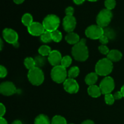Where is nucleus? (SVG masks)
I'll return each instance as SVG.
<instances>
[{
	"label": "nucleus",
	"instance_id": "cd10ccee",
	"mask_svg": "<svg viewBox=\"0 0 124 124\" xmlns=\"http://www.w3.org/2000/svg\"><path fill=\"white\" fill-rule=\"evenodd\" d=\"M71 62H72V59L71 57L69 56H65L62 59L61 65L66 69L71 65Z\"/></svg>",
	"mask_w": 124,
	"mask_h": 124
},
{
	"label": "nucleus",
	"instance_id": "c756f323",
	"mask_svg": "<svg viewBox=\"0 0 124 124\" xmlns=\"http://www.w3.org/2000/svg\"><path fill=\"white\" fill-rule=\"evenodd\" d=\"M104 5L107 9L111 10L116 7V0H105L104 2Z\"/></svg>",
	"mask_w": 124,
	"mask_h": 124
},
{
	"label": "nucleus",
	"instance_id": "ea45409f",
	"mask_svg": "<svg viewBox=\"0 0 124 124\" xmlns=\"http://www.w3.org/2000/svg\"><path fill=\"white\" fill-rule=\"evenodd\" d=\"M0 124H8V123L3 117H1V118H0Z\"/></svg>",
	"mask_w": 124,
	"mask_h": 124
},
{
	"label": "nucleus",
	"instance_id": "4468645a",
	"mask_svg": "<svg viewBox=\"0 0 124 124\" xmlns=\"http://www.w3.org/2000/svg\"><path fill=\"white\" fill-rule=\"evenodd\" d=\"M62 58L61 54L60 52L58 50H53L48 55V60L50 64L53 67L60 65L61 63Z\"/></svg>",
	"mask_w": 124,
	"mask_h": 124
},
{
	"label": "nucleus",
	"instance_id": "f3484780",
	"mask_svg": "<svg viewBox=\"0 0 124 124\" xmlns=\"http://www.w3.org/2000/svg\"><path fill=\"white\" fill-rule=\"evenodd\" d=\"M87 92H88V94L92 98H98L102 94L100 87L96 85L89 86L88 90H87Z\"/></svg>",
	"mask_w": 124,
	"mask_h": 124
},
{
	"label": "nucleus",
	"instance_id": "9b49d317",
	"mask_svg": "<svg viewBox=\"0 0 124 124\" xmlns=\"http://www.w3.org/2000/svg\"><path fill=\"white\" fill-rule=\"evenodd\" d=\"M64 88L67 93L70 94H75L78 92L79 86L75 79L68 78L63 84Z\"/></svg>",
	"mask_w": 124,
	"mask_h": 124
},
{
	"label": "nucleus",
	"instance_id": "a19ab883",
	"mask_svg": "<svg viewBox=\"0 0 124 124\" xmlns=\"http://www.w3.org/2000/svg\"><path fill=\"white\" fill-rule=\"evenodd\" d=\"M13 2H15L16 4H21L23 3L25 0H13Z\"/></svg>",
	"mask_w": 124,
	"mask_h": 124
},
{
	"label": "nucleus",
	"instance_id": "a18cd8bd",
	"mask_svg": "<svg viewBox=\"0 0 124 124\" xmlns=\"http://www.w3.org/2000/svg\"><path fill=\"white\" fill-rule=\"evenodd\" d=\"M88 1H90V2H95V1H98V0H87Z\"/></svg>",
	"mask_w": 124,
	"mask_h": 124
},
{
	"label": "nucleus",
	"instance_id": "79ce46f5",
	"mask_svg": "<svg viewBox=\"0 0 124 124\" xmlns=\"http://www.w3.org/2000/svg\"><path fill=\"white\" fill-rule=\"evenodd\" d=\"M12 124H23V123H22L21 121H19V120H16V121H13Z\"/></svg>",
	"mask_w": 124,
	"mask_h": 124
},
{
	"label": "nucleus",
	"instance_id": "c03bdc74",
	"mask_svg": "<svg viewBox=\"0 0 124 124\" xmlns=\"http://www.w3.org/2000/svg\"><path fill=\"white\" fill-rule=\"evenodd\" d=\"M1 41V43H0V44H1V47H1V50H2V46H3V42H2V39H1V41Z\"/></svg>",
	"mask_w": 124,
	"mask_h": 124
},
{
	"label": "nucleus",
	"instance_id": "e433bc0d",
	"mask_svg": "<svg viewBox=\"0 0 124 124\" xmlns=\"http://www.w3.org/2000/svg\"><path fill=\"white\" fill-rule=\"evenodd\" d=\"M6 107L2 104H0V115L1 117H3L4 115L6 113Z\"/></svg>",
	"mask_w": 124,
	"mask_h": 124
},
{
	"label": "nucleus",
	"instance_id": "a878e982",
	"mask_svg": "<svg viewBox=\"0 0 124 124\" xmlns=\"http://www.w3.org/2000/svg\"><path fill=\"white\" fill-rule=\"evenodd\" d=\"M51 124H67V123L66 119L64 117L56 115L53 117Z\"/></svg>",
	"mask_w": 124,
	"mask_h": 124
},
{
	"label": "nucleus",
	"instance_id": "37998d69",
	"mask_svg": "<svg viewBox=\"0 0 124 124\" xmlns=\"http://www.w3.org/2000/svg\"><path fill=\"white\" fill-rule=\"evenodd\" d=\"M121 93H122V95H123V97L124 98V85L123 86H122V88H121Z\"/></svg>",
	"mask_w": 124,
	"mask_h": 124
},
{
	"label": "nucleus",
	"instance_id": "c85d7f7f",
	"mask_svg": "<svg viewBox=\"0 0 124 124\" xmlns=\"http://www.w3.org/2000/svg\"><path fill=\"white\" fill-rule=\"evenodd\" d=\"M104 35H105L108 38V39H114L116 36L115 31L110 28H106L104 29Z\"/></svg>",
	"mask_w": 124,
	"mask_h": 124
},
{
	"label": "nucleus",
	"instance_id": "6e6552de",
	"mask_svg": "<svg viewBox=\"0 0 124 124\" xmlns=\"http://www.w3.org/2000/svg\"><path fill=\"white\" fill-rule=\"evenodd\" d=\"M115 81L110 76H106L104 78L100 83V87L102 94H107L111 93L115 89Z\"/></svg>",
	"mask_w": 124,
	"mask_h": 124
},
{
	"label": "nucleus",
	"instance_id": "4c0bfd02",
	"mask_svg": "<svg viewBox=\"0 0 124 124\" xmlns=\"http://www.w3.org/2000/svg\"><path fill=\"white\" fill-rule=\"evenodd\" d=\"M85 1V0H73V2H75L76 4L77 5H80L82 4V3H84V2Z\"/></svg>",
	"mask_w": 124,
	"mask_h": 124
},
{
	"label": "nucleus",
	"instance_id": "2eb2a0df",
	"mask_svg": "<svg viewBox=\"0 0 124 124\" xmlns=\"http://www.w3.org/2000/svg\"><path fill=\"white\" fill-rule=\"evenodd\" d=\"M122 54L117 50H110L107 54V58L111 62H118L122 59Z\"/></svg>",
	"mask_w": 124,
	"mask_h": 124
},
{
	"label": "nucleus",
	"instance_id": "f8f14e48",
	"mask_svg": "<svg viewBox=\"0 0 124 124\" xmlns=\"http://www.w3.org/2000/svg\"><path fill=\"white\" fill-rule=\"evenodd\" d=\"M63 27L67 33L73 32L76 25V18L73 16L66 15L63 19Z\"/></svg>",
	"mask_w": 124,
	"mask_h": 124
},
{
	"label": "nucleus",
	"instance_id": "1a4fd4ad",
	"mask_svg": "<svg viewBox=\"0 0 124 124\" xmlns=\"http://www.w3.org/2000/svg\"><path fill=\"white\" fill-rule=\"evenodd\" d=\"M2 36L5 41L10 44L15 45L18 43V35L13 29H5L2 31Z\"/></svg>",
	"mask_w": 124,
	"mask_h": 124
},
{
	"label": "nucleus",
	"instance_id": "7c9ffc66",
	"mask_svg": "<svg viewBox=\"0 0 124 124\" xmlns=\"http://www.w3.org/2000/svg\"><path fill=\"white\" fill-rule=\"evenodd\" d=\"M115 98L113 96V94L109 93V94H107L105 95V103L108 105H113L115 102Z\"/></svg>",
	"mask_w": 124,
	"mask_h": 124
},
{
	"label": "nucleus",
	"instance_id": "39448f33",
	"mask_svg": "<svg viewBox=\"0 0 124 124\" xmlns=\"http://www.w3.org/2000/svg\"><path fill=\"white\" fill-rule=\"evenodd\" d=\"M67 75L66 69L61 65L54 67L51 71V77L52 80L58 84L65 82L67 79Z\"/></svg>",
	"mask_w": 124,
	"mask_h": 124
},
{
	"label": "nucleus",
	"instance_id": "49530a36",
	"mask_svg": "<svg viewBox=\"0 0 124 124\" xmlns=\"http://www.w3.org/2000/svg\"></svg>",
	"mask_w": 124,
	"mask_h": 124
},
{
	"label": "nucleus",
	"instance_id": "ddd939ff",
	"mask_svg": "<svg viewBox=\"0 0 124 124\" xmlns=\"http://www.w3.org/2000/svg\"><path fill=\"white\" fill-rule=\"evenodd\" d=\"M27 30L30 35L35 36H41L46 31L42 24L38 22H33L30 26L28 27Z\"/></svg>",
	"mask_w": 124,
	"mask_h": 124
},
{
	"label": "nucleus",
	"instance_id": "dca6fc26",
	"mask_svg": "<svg viewBox=\"0 0 124 124\" xmlns=\"http://www.w3.org/2000/svg\"><path fill=\"white\" fill-rule=\"evenodd\" d=\"M65 40L69 44L74 46L81 41L79 39V36L73 32L68 33L67 35L65 36Z\"/></svg>",
	"mask_w": 124,
	"mask_h": 124
},
{
	"label": "nucleus",
	"instance_id": "b1692460",
	"mask_svg": "<svg viewBox=\"0 0 124 124\" xmlns=\"http://www.w3.org/2000/svg\"><path fill=\"white\" fill-rule=\"evenodd\" d=\"M34 60H35L36 67H41L44 66L46 64V58L44 56H43L41 55H39L36 56L35 59H34Z\"/></svg>",
	"mask_w": 124,
	"mask_h": 124
},
{
	"label": "nucleus",
	"instance_id": "f704fd0d",
	"mask_svg": "<svg viewBox=\"0 0 124 124\" xmlns=\"http://www.w3.org/2000/svg\"><path fill=\"white\" fill-rule=\"evenodd\" d=\"M99 41H100L102 45H106L108 43V41H109L108 38L104 35H103L99 39Z\"/></svg>",
	"mask_w": 124,
	"mask_h": 124
},
{
	"label": "nucleus",
	"instance_id": "bb28decb",
	"mask_svg": "<svg viewBox=\"0 0 124 124\" xmlns=\"http://www.w3.org/2000/svg\"><path fill=\"white\" fill-rule=\"evenodd\" d=\"M52 38L53 41L56 42H59L62 40V35L59 30H54L52 32Z\"/></svg>",
	"mask_w": 124,
	"mask_h": 124
},
{
	"label": "nucleus",
	"instance_id": "9d476101",
	"mask_svg": "<svg viewBox=\"0 0 124 124\" xmlns=\"http://www.w3.org/2000/svg\"><path fill=\"white\" fill-rule=\"evenodd\" d=\"M16 92V88L12 82L6 81L0 85V93L4 96H12Z\"/></svg>",
	"mask_w": 124,
	"mask_h": 124
},
{
	"label": "nucleus",
	"instance_id": "423d86ee",
	"mask_svg": "<svg viewBox=\"0 0 124 124\" xmlns=\"http://www.w3.org/2000/svg\"><path fill=\"white\" fill-rule=\"evenodd\" d=\"M113 18V13L111 10L107 8L103 9L98 15L96 18L97 25L101 27H106L109 25Z\"/></svg>",
	"mask_w": 124,
	"mask_h": 124
},
{
	"label": "nucleus",
	"instance_id": "473e14b6",
	"mask_svg": "<svg viewBox=\"0 0 124 124\" xmlns=\"http://www.w3.org/2000/svg\"><path fill=\"white\" fill-rule=\"evenodd\" d=\"M7 75V69H6V67L2 65L0 66V77L1 78H3L6 77Z\"/></svg>",
	"mask_w": 124,
	"mask_h": 124
},
{
	"label": "nucleus",
	"instance_id": "f257e3e1",
	"mask_svg": "<svg viewBox=\"0 0 124 124\" xmlns=\"http://www.w3.org/2000/svg\"><path fill=\"white\" fill-rule=\"evenodd\" d=\"M71 54L74 59L81 62L85 61L88 58V49L86 46V40L82 39L73 47Z\"/></svg>",
	"mask_w": 124,
	"mask_h": 124
},
{
	"label": "nucleus",
	"instance_id": "0eeeda50",
	"mask_svg": "<svg viewBox=\"0 0 124 124\" xmlns=\"http://www.w3.org/2000/svg\"><path fill=\"white\" fill-rule=\"evenodd\" d=\"M104 29L98 25H92L85 30V35L91 39H99L104 35Z\"/></svg>",
	"mask_w": 124,
	"mask_h": 124
},
{
	"label": "nucleus",
	"instance_id": "72a5a7b5",
	"mask_svg": "<svg viewBox=\"0 0 124 124\" xmlns=\"http://www.w3.org/2000/svg\"><path fill=\"white\" fill-rule=\"evenodd\" d=\"M74 12H75L74 8L72 7H70H70H67L65 10V14L67 16H73Z\"/></svg>",
	"mask_w": 124,
	"mask_h": 124
},
{
	"label": "nucleus",
	"instance_id": "aec40b11",
	"mask_svg": "<svg viewBox=\"0 0 124 124\" xmlns=\"http://www.w3.org/2000/svg\"><path fill=\"white\" fill-rule=\"evenodd\" d=\"M22 23L24 24V25L27 26L28 27L29 26H30L33 21V17L31 15V14L30 13H25L24 15L22 17Z\"/></svg>",
	"mask_w": 124,
	"mask_h": 124
},
{
	"label": "nucleus",
	"instance_id": "7ed1b4c3",
	"mask_svg": "<svg viewBox=\"0 0 124 124\" xmlns=\"http://www.w3.org/2000/svg\"><path fill=\"white\" fill-rule=\"evenodd\" d=\"M27 77L29 82L34 85H40L44 81V75L43 71L38 67H35L29 70Z\"/></svg>",
	"mask_w": 124,
	"mask_h": 124
},
{
	"label": "nucleus",
	"instance_id": "412c9836",
	"mask_svg": "<svg viewBox=\"0 0 124 124\" xmlns=\"http://www.w3.org/2000/svg\"><path fill=\"white\" fill-rule=\"evenodd\" d=\"M38 52L40 55L43 56H48V55L52 52V50H51V48L49 46L44 45V46H41L39 47L38 50Z\"/></svg>",
	"mask_w": 124,
	"mask_h": 124
},
{
	"label": "nucleus",
	"instance_id": "c9c22d12",
	"mask_svg": "<svg viewBox=\"0 0 124 124\" xmlns=\"http://www.w3.org/2000/svg\"><path fill=\"white\" fill-rule=\"evenodd\" d=\"M113 96L115 98V100H119V99H122L123 98V95H122L121 92H117L113 94Z\"/></svg>",
	"mask_w": 124,
	"mask_h": 124
},
{
	"label": "nucleus",
	"instance_id": "2f4dec72",
	"mask_svg": "<svg viewBox=\"0 0 124 124\" xmlns=\"http://www.w3.org/2000/svg\"><path fill=\"white\" fill-rule=\"evenodd\" d=\"M99 50L102 54H105V55H107L109 52H110L108 48L105 45H101V46H99Z\"/></svg>",
	"mask_w": 124,
	"mask_h": 124
},
{
	"label": "nucleus",
	"instance_id": "4be33fe9",
	"mask_svg": "<svg viewBox=\"0 0 124 124\" xmlns=\"http://www.w3.org/2000/svg\"><path fill=\"white\" fill-rule=\"evenodd\" d=\"M24 64L25 67L29 70H30L33 69V68L36 67L35 60L31 57H27V58H25V60H24Z\"/></svg>",
	"mask_w": 124,
	"mask_h": 124
},
{
	"label": "nucleus",
	"instance_id": "5701e85b",
	"mask_svg": "<svg viewBox=\"0 0 124 124\" xmlns=\"http://www.w3.org/2000/svg\"><path fill=\"white\" fill-rule=\"evenodd\" d=\"M80 72L79 69L78 67L74 66L72 67L70 69V70L68 71V76L69 78L75 79L79 75Z\"/></svg>",
	"mask_w": 124,
	"mask_h": 124
},
{
	"label": "nucleus",
	"instance_id": "a211bd4d",
	"mask_svg": "<svg viewBox=\"0 0 124 124\" xmlns=\"http://www.w3.org/2000/svg\"><path fill=\"white\" fill-rule=\"evenodd\" d=\"M98 79V75L96 73H90L86 76L85 78V83L89 86L93 85L97 82Z\"/></svg>",
	"mask_w": 124,
	"mask_h": 124
},
{
	"label": "nucleus",
	"instance_id": "f03ea898",
	"mask_svg": "<svg viewBox=\"0 0 124 124\" xmlns=\"http://www.w3.org/2000/svg\"><path fill=\"white\" fill-rule=\"evenodd\" d=\"M113 69V64L107 58H104L97 62L95 67V71L99 76H107L110 74Z\"/></svg>",
	"mask_w": 124,
	"mask_h": 124
},
{
	"label": "nucleus",
	"instance_id": "393cba45",
	"mask_svg": "<svg viewBox=\"0 0 124 124\" xmlns=\"http://www.w3.org/2000/svg\"><path fill=\"white\" fill-rule=\"evenodd\" d=\"M41 40L42 42H44V43H48V42L53 41L52 38V32H50V31L46 30L44 32V33L41 35Z\"/></svg>",
	"mask_w": 124,
	"mask_h": 124
},
{
	"label": "nucleus",
	"instance_id": "6ab92c4d",
	"mask_svg": "<svg viewBox=\"0 0 124 124\" xmlns=\"http://www.w3.org/2000/svg\"><path fill=\"white\" fill-rule=\"evenodd\" d=\"M34 124H51V122L48 116L42 114L35 118Z\"/></svg>",
	"mask_w": 124,
	"mask_h": 124
},
{
	"label": "nucleus",
	"instance_id": "20e7f679",
	"mask_svg": "<svg viewBox=\"0 0 124 124\" xmlns=\"http://www.w3.org/2000/svg\"><path fill=\"white\" fill-rule=\"evenodd\" d=\"M60 24V19L58 16L50 14L46 16L42 21V25L46 31L52 32L58 30Z\"/></svg>",
	"mask_w": 124,
	"mask_h": 124
},
{
	"label": "nucleus",
	"instance_id": "58836bf2",
	"mask_svg": "<svg viewBox=\"0 0 124 124\" xmlns=\"http://www.w3.org/2000/svg\"><path fill=\"white\" fill-rule=\"evenodd\" d=\"M81 124H95L94 122L92 120H86L84 121Z\"/></svg>",
	"mask_w": 124,
	"mask_h": 124
}]
</instances>
